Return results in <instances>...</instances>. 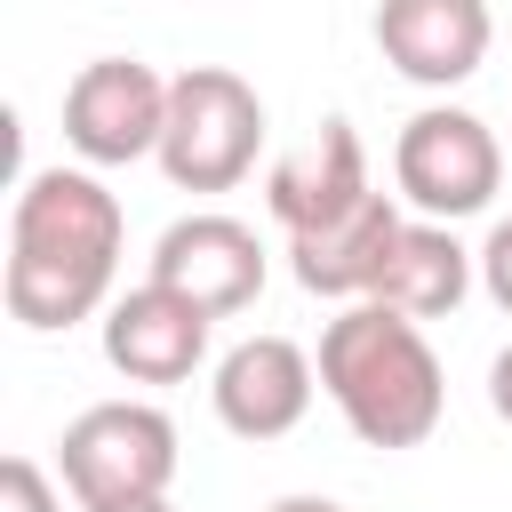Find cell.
I'll use <instances>...</instances> for the list:
<instances>
[{"instance_id":"obj_14","label":"cell","mask_w":512,"mask_h":512,"mask_svg":"<svg viewBox=\"0 0 512 512\" xmlns=\"http://www.w3.org/2000/svg\"><path fill=\"white\" fill-rule=\"evenodd\" d=\"M0 512H64V504H56V488L32 456H8L0 464Z\"/></svg>"},{"instance_id":"obj_16","label":"cell","mask_w":512,"mask_h":512,"mask_svg":"<svg viewBox=\"0 0 512 512\" xmlns=\"http://www.w3.org/2000/svg\"><path fill=\"white\" fill-rule=\"evenodd\" d=\"M488 408H496V416L512 424V344H504V352L488 360Z\"/></svg>"},{"instance_id":"obj_2","label":"cell","mask_w":512,"mask_h":512,"mask_svg":"<svg viewBox=\"0 0 512 512\" xmlns=\"http://www.w3.org/2000/svg\"><path fill=\"white\" fill-rule=\"evenodd\" d=\"M320 392L336 400L360 448H424L448 408L432 336L384 304H344L320 328Z\"/></svg>"},{"instance_id":"obj_5","label":"cell","mask_w":512,"mask_h":512,"mask_svg":"<svg viewBox=\"0 0 512 512\" xmlns=\"http://www.w3.org/2000/svg\"><path fill=\"white\" fill-rule=\"evenodd\" d=\"M392 184L400 200L416 208V224H464L496 200L504 184V144L480 112L464 104H424L400 120V144H392Z\"/></svg>"},{"instance_id":"obj_13","label":"cell","mask_w":512,"mask_h":512,"mask_svg":"<svg viewBox=\"0 0 512 512\" xmlns=\"http://www.w3.org/2000/svg\"><path fill=\"white\" fill-rule=\"evenodd\" d=\"M472 272H480V248H464L448 224H408L400 240H392V256H384V280H376V296L368 304H384V312H400V320H448L464 296H472Z\"/></svg>"},{"instance_id":"obj_4","label":"cell","mask_w":512,"mask_h":512,"mask_svg":"<svg viewBox=\"0 0 512 512\" xmlns=\"http://www.w3.org/2000/svg\"><path fill=\"white\" fill-rule=\"evenodd\" d=\"M264 152V96L224 72L192 64L168 88V136H160V176L176 192H232Z\"/></svg>"},{"instance_id":"obj_1","label":"cell","mask_w":512,"mask_h":512,"mask_svg":"<svg viewBox=\"0 0 512 512\" xmlns=\"http://www.w3.org/2000/svg\"><path fill=\"white\" fill-rule=\"evenodd\" d=\"M128 216L88 168H32L8 208V320L32 336H56L72 320L112 312Z\"/></svg>"},{"instance_id":"obj_10","label":"cell","mask_w":512,"mask_h":512,"mask_svg":"<svg viewBox=\"0 0 512 512\" xmlns=\"http://www.w3.org/2000/svg\"><path fill=\"white\" fill-rule=\"evenodd\" d=\"M496 40V16L480 0H384L376 8V48L400 80L416 88H456L480 72Z\"/></svg>"},{"instance_id":"obj_6","label":"cell","mask_w":512,"mask_h":512,"mask_svg":"<svg viewBox=\"0 0 512 512\" xmlns=\"http://www.w3.org/2000/svg\"><path fill=\"white\" fill-rule=\"evenodd\" d=\"M168 88L144 56H96L72 72L64 88V144L88 160V168H128V160H160V136H168Z\"/></svg>"},{"instance_id":"obj_12","label":"cell","mask_w":512,"mask_h":512,"mask_svg":"<svg viewBox=\"0 0 512 512\" xmlns=\"http://www.w3.org/2000/svg\"><path fill=\"white\" fill-rule=\"evenodd\" d=\"M400 232H408L400 200H392V192H368V200H360L344 224L288 240V272H296V288H304V296L368 304V296H376V280H384V256H392V240H400Z\"/></svg>"},{"instance_id":"obj_8","label":"cell","mask_w":512,"mask_h":512,"mask_svg":"<svg viewBox=\"0 0 512 512\" xmlns=\"http://www.w3.org/2000/svg\"><path fill=\"white\" fill-rule=\"evenodd\" d=\"M312 384H320V368H312L304 344H288V336H240L216 360L208 392H216L224 432H240V440H288L304 424V408H312Z\"/></svg>"},{"instance_id":"obj_11","label":"cell","mask_w":512,"mask_h":512,"mask_svg":"<svg viewBox=\"0 0 512 512\" xmlns=\"http://www.w3.org/2000/svg\"><path fill=\"white\" fill-rule=\"evenodd\" d=\"M208 328L216 320L200 304H184L176 288L144 280L128 296H112V312H104V360L128 384H184L208 360Z\"/></svg>"},{"instance_id":"obj_3","label":"cell","mask_w":512,"mask_h":512,"mask_svg":"<svg viewBox=\"0 0 512 512\" xmlns=\"http://www.w3.org/2000/svg\"><path fill=\"white\" fill-rule=\"evenodd\" d=\"M56 472L80 496V512H112V504H152L176 480V424L152 400H96L64 424L56 440Z\"/></svg>"},{"instance_id":"obj_15","label":"cell","mask_w":512,"mask_h":512,"mask_svg":"<svg viewBox=\"0 0 512 512\" xmlns=\"http://www.w3.org/2000/svg\"><path fill=\"white\" fill-rule=\"evenodd\" d=\"M480 288L496 296V312L512 320V216L504 224H488V240H480Z\"/></svg>"},{"instance_id":"obj_18","label":"cell","mask_w":512,"mask_h":512,"mask_svg":"<svg viewBox=\"0 0 512 512\" xmlns=\"http://www.w3.org/2000/svg\"><path fill=\"white\" fill-rule=\"evenodd\" d=\"M112 512H176L168 496H152V504H112Z\"/></svg>"},{"instance_id":"obj_9","label":"cell","mask_w":512,"mask_h":512,"mask_svg":"<svg viewBox=\"0 0 512 512\" xmlns=\"http://www.w3.org/2000/svg\"><path fill=\"white\" fill-rule=\"evenodd\" d=\"M368 192H376V184H368V152H360L352 120H320V136H304L296 152H280L272 176H264V208L280 216L288 240L344 224Z\"/></svg>"},{"instance_id":"obj_7","label":"cell","mask_w":512,"mask_h":512,"mask_svg":"<svg viewBox=\"0 0 512 512\" xmlns=\"http://www.w3.org/2000/svg\"><path fill=\"white\" fill-rule=\"evenodd\" d=\"M144 280H160L184 304H200L208 320H224V312H248L256 304V288H264V240L240 216L200 208V216H176L152 240V272Z\"/></svg>"},{"instance_id":"obj_17","label":"cell","mask_w":512,"mask_h":512,"mask_svg":"<svg viewBox=\"0 0 512 512\" xmlns=\"http://www.w3.org/2000/svg\"><path fill=\"white\" fill-rule=\"evenodd\" d=\"M264 512H344L336 496H280V504H264Z\"/></svg>"}]
</instances>
